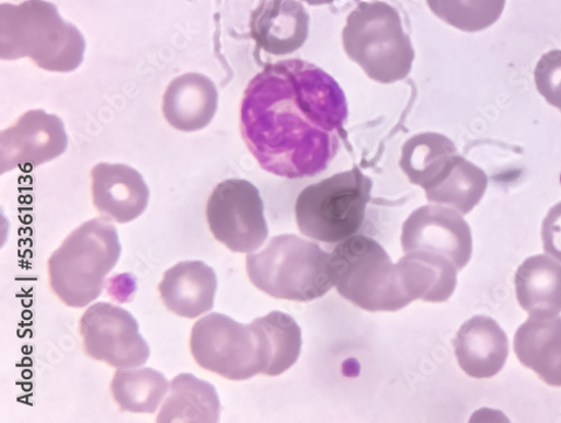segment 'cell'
<instances>
[{
	"mask_svg": "<svg viewBox=\"0 0 561 423\" xmlns=\"http://www.w3.org/2000/svg\"><path fill=\"white\" fill-rule=\"evenodd\" d=\"M348 116L345 93L305 60L271 64L249 83L240 127L261 168L287 179L322 173L337 156Z\"/></svg>",
	"mask_w": 561,
	"mask_h": 423,
	"instance_id": "obj_1",
	"label": "cell"
},
{
	"mask_svg": "<svg viewBox=\"0 0 561 423\" xmlns=\"http://www.w3.org/2000/svg\"><path fill=\"white\" fill-rule=\"evenodd\" d=\"M121 253L118 231L108 220L82 224L48 261L53 293L68 307L84 308L101 297Z\"/></svg>",
	"mask_w": 561,
	"mask_h": 423,
	"instance_id": "obj_2",
	"label": "cell"
},
{
	"mask_svg": "<svg viewBox=\"0 0 561 423\" xmlns=\"http://www.w3.org/2000/svg\"><path fill=\"white\" fill-rule=\"evenodd\" d=\"M84 50L81 33L64 22L53 5L32 0L21 7H3V60L28 58L43 70L71 72L82 64Z\"/></svg>",
	"mask_w": 561,
	"mask_h": 423,
	"instance_id": "obj_3",
	"label": "cell"
},
{
	"mask_svg": "<svg viewBox=\"0 0 561 423\" xmlns=\"http://www.w3.org/2000/svg\"><path fill=\"white\" fill-rule=\"evenodd\" d=\"M330 272L340 295L366 311L394 312L413 302L398 264L364 235H354L334 249Z\"/></svg>",
	"mask_w": 561,
	"mask_h": 423,
	"instance_id": "obj_4",
	"label": "cell"
},
{
	"mask_svg": "<svg viewBox=\"0 0 561 423\" xmlns=\"http://www.w3.org/2000/svg\"><path fill=\"white\" fill-rule=\"evenodd\" d=\"M252 285L275 299L309 302L333 288L330 255L319 245L287 233L247 258Z\"/></svg>",
	"mask_w": 561,
	"mask_h": 423,
	"instance_id": "obj_5",
	"label": "cell"
},
{
	"mask_svg": "<svg viewBox=\"0 0 561 423\" xmlns=\"http://www.w3.org/2000/svg\"><path fill=\"white\" fill-rule=\"evenodd\" d=\"M348 58L374 81L393 83L412 69L414 50L398 11L383 2L360 3L343 30Z\"/></svg>",
	"mask_w": 561,
	"mask_h": 423,
	"instance_id": "obj_6",
	"label": "cell"
},
{
	"mask_svg": "<svg viewBox=\"0 0 561 423\" xmlns=\"http://www.w3.org/2000/svg\"><path fill=\"white\" fill-rule=\"evenodd\" d=\"M371 187L357 167L306 186L296 203L299 230L329 244L354 237L363 226Z\"/></svg>",
	"mask_w": 561,
	"mask_h": 423,
	"instance_id": "obj_7",
	"label": "cell"
},
{
	"mask_svg": "<svg viewBox=\"0 0 561 423\" xmlns=\"http://www.w3.org/2000/svg\"><path fill=\"white\" fill-rule=\"evenodd\" d=\"M191 352L202 368L226 380H250L263 370L260 345L252 325L222 313L213 312L195 323Z\"/></svg>",
	"mask_w": 561,
	"mask_h": 423,
	"instance_id": "obj_8",
	"label": "cell"
},
{
	"mask_svg": "<svg viewBox=\"0 0 561 423\" xmlns=\"http://www.w3.org/2000/svg\"><path fill=\"white\" fill-rule=\"evenodd\" d=\"M206 216L216 241L231 252H255L268 237L263 201L257 187L248 180L219 183L208 199Z\"/></svg>",
	"mask_w": 561,
	"mask_h": 423,
	"instance_id": "obj_9",
	"label": "cell"
},
{
	"mask_svg": "<svg viewBox=\"0 0 561 423\" xmlns=\"http://www.w3.org/2000/svg\"><path fill=\"white\" fill-rule=\"evenodd\" d=\"M83 353L91 359L124 369L145 365L150 347L127 310L107 302L89 307L79 322Z\"/></svg>",
	"mask_w": 561,
	"mask_h": 423,
	"instance_id": "obj_10",
	"label": "cell"
},
{
	"mask_svg": "<svg viewBox=\"0 0 561 423\" xmlns=\"http://www.w3.org/2000/svg\"><path fill=\"white\" fill-rule=\"evenodd\" d=\"M407 253L426 252L448 259L458 271L472 258V231L467 221L453 208L423 206L404 221L401 235Z\"/></svg>",
	"mask_w": 561,
	"mask_h": 423,
	"instance_id": "obj_11",
	"label": "cell"
},
{
	"mask_svg": "<svg viewBox=\"0 0 561 423\" xmlns=\"http://www.w3.org/2000/svg\"><path fill=\"white\" fill-rule=\"evenodd\" d=\"M68 136L62 121L44 111H31L0 134V171L35 168L62 156Z\"/></svg>",
	"mask_w": 561,
	"mask_h": 423,
	"instance_id": "obj_12",
	"label": "cell"
},
{
	"mask_svg": "<svg viewBox=\"0 0 561 423\" xmlns=\"http://www.w3.org/2000/svg\"><path fill=\"white\" fill-rule=\"evenodd\" d=\"M90 179L92 203L103 219L127 224L146 211L149 186L135 169L100 163L92 168Z\"/></svg>",
	"mask_w": 561,
	"mask_h": 423,
	"instance_id": "obj_13",
	"label": "cell"
},
{
	"mask_svg": "<svg viewBox=\"0 0 561 423\" xmlns=\"http://www.w3.org/2000/svg\"><path fill=\"white\" fill-rule=\"evenodd\" d=\"M460 368L471 378L491 379L508 357V340L499 323L486 316L467 320L454 341Z\"/></svg>",
	"mask_w": 561,
	"mask_h": 423,
	"instance_id": "obj_14",
	"label": "cell"
},
{
	"mask_svg": "<svg viewBox=\"0 0 561 423\" xmlns=\"http://www.w3.org/2000/svg\"><path fill=\"white\" fill-rule=\"evenodd\" d=\"M310 18L298 0H268L253 13L251 35L260 49L273 56L291 55L309 36Z\"/></svg>",
	"mask_w": 561,
	"mask_h": 423,
	"instance_id": "obj_15",
	"label": "cell"
},
{
	"mask_svg": "<svg viewBox=\"0 0 561 423\" xmlns=\"http://www.w3.org/2000/svg\"><path fill=\"white\" fill-rule=\"evenodd\" d=\"M215 271L202 261H185L169 268L159 285L165 308L175 316L194 319L214 308Z\"/></svg>",
	"mask_w": 561,
	"mask_h": 423,
	"instance_id": "obj_16",
	"label": "cell"
},
{
	"mask_svg": "<svg viewBox=\"0 0 561 423\" xmlns=\"http://www.w3.org/2000/svg\"><path fill=\"white\" fill-rule=\"evenodd\" d=\"M217 108V88L209 78L199 73L175 78L163 95V115L173 128L181 132H196L207 127Z\"/></svg>",
	"mask_w": 561,
	"mask_h": 423,
	"instance_id": "obj_17",
	"label": "cell"
},
{
	"mask_svg": "<svg viewBox=\"0 0 561 423\" xmlns=\"http://www.w3.org/2000/svg\"><path fill=\"white\" fill-rule=\"evenodd\" d=\"M514 352L523 365L553 388H561V317L529 319L514 336Z\"/></svg>",
	"mask_w": 561,
	"mask_h": 423,
	"instance_id": "obj_18",
	"label": "cell"
},
{
	"mask_svg": "<svg viewBox=\"0 0 561 423\" xmlns=\"http://www.w3.org/2000/svg\"><path fill=\"white\" fill-rule=\"evenodd\" d=\"M516 294L530 316L549 318L561 312V264L546 255L527 259L518 268Z\"/></svg>",
	"mask_w": 561,
	"mask_h": 423,
	"instance_id": "obj_19",
	"label": "cell"
},
{
	"mask_svg": "<svg viewBox=\"0 0 561 423\" xmlns=\"http://www.w3.org/2000/svg\"><path fill=\"white\" fill-rule=\"evenodd\" d=\"M488 185L489 178L481 168L456 155L424 191L431 203L467 215L480 204Z\"/></svg>",
	"mask_w": 561,
	"mask_h": 423,
	"instance_id": "obj_20",
	"label": "cell"
},
{
	"mask_svg": "<svg viewBox=\"0 0 561 423\" xmlns=\"http://www.w3.org/2000/svg\"><path fill=\"white\" fill-rule=\"evenodd\" d=\"M397 264L413 301L445 302L456 289L458 270L444 256L412 252L407 253Z\"/></svg>",
	"mask_w": 561,
	"mask_h": 423,
	"instance_id": "obj_21",
	"label": "cell"
},
{
	"mask_svg": "<svg viewBox=\"0 0 561 423\" xmlns=\"http://www.w3.org/2000/svg\"><path fill=\"white\" fill-rule=\"evenodd\" d=\"M257 338L263 362L262 375L278 376L299 359L301 329L289 315L273 311L251 323Z\"/></svg>",
	"mask_w": 561,
	"mask_h": 423,
	"instance_id": "obj_22",
	"label": "cell"
},
{
	"mask_svg": "<svg viewBox=\"0 0 561 423\" xmlns=\"http://www.w3.org/2000/svg\"><path fill=\"white\" fill-rule=\"evenodd\" d=\"M220 414V401L215 388L183 373L169 386V396L164 401L158 422H217Z\"/></svg>",
	"mask_w": 561,
	"mask_h": 423,
	"instance_id": "obj_23",
	"label": "cell"
},
{
	"mask_svg": "<svg viewBox=\"0 0 561 423\" xmlns=\"http://www.w3.org/2000/svg\"><path fill=\"white\" fill-rule=\"evenodd\" d=\"M456 155V147L445 135L421 133L403 146L400 168L412 184L426 190Z\"/></svg>",
	"mask_w": 561,
	"mask_h": 423,
	"instance_id": "obj_24",
	"label": "cell"
},
{
	"mask_svg": "<svg viewBox=\"0 0 561 423\" xmlns=\"http://www.w3.org/2000/svg\"><path fill=\"white\" fill-rule=\"evenodd\" d=\"M165 376L150 367L118 369L111 384V393L123 411L154 413L169 392Z\"/></svg>",
	"mask_w": 561,
	"mask_h": 423,
	"instance_id": "obj_25",
	"label": "cell"
},
{
	"mask_svg": "<svg viewBox=\"0 0 561 423\" xmlns=\"http://www.w3.org/2000/svg\"><path fill=\"white\" fill-rule=\"evenodd\" d=\"M427 4L443 22L457 30L474 33L499 21L505 0H427Z\"/></svg>",
	"mask_w": 561,
	"mask_h": 423,
	"instance_id": "obj_26",
	"label": "cell"
},
{
	"mask_svg": "<svg viewBox=\"0 0 561 423\" xmlns=\"http://www.w3.org/2000/svg\"><path fill=\"white\" fill-rule=\"evenodd\" d=\"M535 81L540 95L561 112V50H552L540 58Z\"/></svg>",
	"mask_w": 561,
	"mask_h": 423,
	"instance_id": "obj_27",
	"label": "cell"
},
{
	"mask_svg": "<svg viewBox=\"0 0 561 423\" xmlns=\"http://www.w3.org/2000/svg\"><path fill=\"white\" fill-rule=\"evenodd\" d=\"M541 238L545 252L561 263V203L553 206L546 216Z\"/></svg>",
	"mask_w": 561,
	"mask_h": 423,
	"instance_id": "obj_28",
	"label": "cell"
}]
</instances>
